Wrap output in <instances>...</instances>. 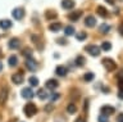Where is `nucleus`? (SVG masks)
<instances>
[{"instance_id": "1", "label": "nucleus", "mask_w": 123, "mask_h": 122, "mask_svg": "<svg viewBox=\"0 0 123 122\" xmlns=\"http://www.w3.org/2000/svg\"><path fill=\"white\" fill-rule=\"evenodd\" d=\"M23 113L26 114L27 117H32L37 113V107L33 104V103H27L23 108Z\"/></svg>"}, {"instance_id": "2", "label": "nucleus", "mask_w": 123, "mask_h": 122, "mask_svg": "<svg viewBox=\"0 0 123 122\" xmlns=\"http://www.w3.org/2000/svg\"><path fill=\"white\" fill-rule=\"evenodd\" d=\"M103 66L105 67V70L108 72H111V71H114L115 68H117V64H115V62L113 59H110V58H104L103 59Z\"/></svg>"}, {"instance_id": "3", "label": "nucleus", "mask_w": 123, "mask_h": 122, "mask_svg": "<svg viewBox=\"0 0 123 122\" xmlns=\"http://www.w3.org/2000/svg\"><path fill=\"white\" fill-rule=\"evenodd\" d=\"M100 50H101V49H100L98 45H88V46H86V51L92 57H99Z\"/></svg>"}, {"instance_id": "4", "label": "nucleus", "mask_w": 123, "mask_h": 122, "mask_svg": "<svg viewBox=\"0 0 123 122\" xmlns=\"http://www.w3.org/2000/svg\"><path fill=\"white\" fill-rule=\"evenodd\" d=\"M26 67L28 68V70H30L31 72H35V71H36V68H37V63H36V60L32 59V57L27 58V59H26Z\"/></svg>"}, {"instance_id": "5", "label": "nucleus", "mask_w": 123, "mask_h": 122, "mask_svg": "<svg viewBox=\"0 0 123 122\" xmlns=\"http://www.w3.org/2000/svg\"><path fill=\"white\" fill-rule=\"evenodd\" d=\"M21 95H22V98H25V99H32L35 96V94H33V91H32V87H25L22 91H21Z\"/></svg>"}, {"instance_id": "6", "label": "nucleus", "mask_w": 123, "mask_h": 122, "mask_svg": "<svg viewBox=\"0 0 123 122\" xmlns=\"http://www.w3.org/2000/svg\"><path fill=\"white\" fill-rule=\"evenodd\" d=\"M12 14H13V17L15 18V19L21 21L22 18L25 17V9H23V8H15V9H13Z\"/></svg>"}, {"instance_id": "7", "label": "nucleus", "mask_w": 123, "mask_h": 122, "mask_svg": "<svg viewBox=\"0 0 123 122\" xmlns=\"http://www.w3.org/2000/svg\"><path fill=\"white\" fill-rule=\"evenodd\" d=\"M45 86H46V89H49V90H54V89H56V87L59 86V82H58L56 80H54V78H50V80L46 81Z\"/></svg>"}, {"instance_id": "8", "label": "nucleus", "mask_w": 123, "mask_h": 122, "mask_svg": "<svg viewBox=\"0 0 123 122\" xmlns=\"http://www.w3.org/2000/svg\"><path fill=\"white\" fill-rule=\"evenodd\" d=\"M23 80H25V77H23V73H14V75H12V81H13L15 85L23 83Z\"/></svg>"}, {"instance_id": "9", "label": "nucleus", "mask_w": 123, "mask_h": 122, "mask_svg": "<svg viewBox=\"0 0 123 122\" xmlns=\"http://www.w3.org/2000/svg\"><path fill=\"white\" fill-rule=\"evenodd\" d=\"M6 99H8V89L6 87H3L0 90V104L4 105L6 103Z\"/></svg>"}, {"instance_id": "10", "label": "nucleus", "mask_w": 123, "mask_h": 122, "mask_svg": "<svg viewBox=\"0 0 123 122\" xmlns=\"http://www.w3.org/2000/svg\"><path fill=\"white\" fill-rule=\"evenodd\" d=\"M19 45H21V41H19L17 37H13V39L9 40V43H8V46H9V49H18Z\"/></svg>"}, {"instance_id": "11", "label": "nucleus", "mask_w": 123, "mask_h": 122, "mask_svg": "<svg viewBox=\"0 0 123 122\" xmlns=\"http://www.w3.org/2000/svg\"><path fill=\"white\" fill-rule=\"evenodd\" d=\"M115 112V108L111 105H103L101 107V113L103 114H106V116H110Z\"/></svg>"}, {"instance_id": "12", "label": "nucleus", "mask_w": 123, "mask_h": 122, "mask_svg": "<svg viewBox=\"0 0 123 122\" xmlns=\"http://www.w3.org/2000/svg\"><path fill=\"white\" fill-rule=\"evenodd\" d=\"M85 25H86L87 27H94L96 25V18L94 16H87L85 18Z\"/></svg>"}, {"instance_id": "13", "label": "nucleus", "mask_w": 123, "mask_h": 122, "mask_svg": "<svg viewBox=\"0 0 123 122\" xmlns=\"http://www.w3.org/2000/svg\"><path fill=\"white\" fill-rule=\"evenodd\" d=\"M74 6V1L73 0H62V8L63 9H72Z\"/></svg>"}, {"instance_id": "14", "label": "nucleus", "mask_w": 123, "mask_h": 122, "mask_svg": "<svg viewBox=\"0 0 123 122\" xmlns=\"http://www.w3.org/2000/svg\"><path fill=\"white\" fill-rule=\"evenodd\" d=\"M55 73H56V76H59V77H64V76L67 75V68L64 66H58L55 68Z\"/></svg>"}, {"instance_id": "15", "label": "nucleus", "mask_w": 123, "mask_h": 122, "mask_svg": "<svg viewBox=\"0 0 123 122\" xmlns=\"http://www.w3.org/2000/svg\"><path fill=\"white\" fill-rule=\"evenodd\" d=\"M49 30L51 32H59L62 30V23H59V22H55V23H51L49 26Z\"/></svg>"}, {"instance_id": "16", "label": "nucleus", "mask_w": 123, "mask_h": 122, "mask_svg": "<svg viewBox=\"0 0 123 122\" xmlns=\"http://www.w3.org/2000/svg\"><path fill=\"white\" fill-rule=\"evenodd\" d=\"M12 27V21L9 19H1L0 21V28L1 30H8Z\"/></svg>"}, {"instance_id": "17", "label": "nucleus", "mask_w": 123, "mask_h": 122, "mask_svg": "<svg viewBox=\"0 0 123 122\" xmlns=\"http://www.w3.org/2000/svg\"><path fill=\"white\" fill-rule=\"evenodd\" d=\"M81 16H82V12H81V10H76V12H73L71 16H69V19H71L72 22H77L80 19Z\"/></svg>"}, {"instance_id": "18", "label": "nucleus", "mask_w": 123, "mask_h": 122, "mask_svg": "<svg viewBox=\"0 0 123 122\" xmlns=\"http://www.w3.org/2000/svg\"><path fill=\"white\" fill-rule=\"evenodd\" d=\"M8 64H9V67H15L18 64V58L17 55H10L9 58H8Z\"/></svg>"}, {"instance_id": "19", "label": "nucleus", "mask_w": 123, "mask_h": 122, "mask_svg": "<svg viewBox=\"0 0 123 122\" xmlns=\"http://www.w3.org/2000/svg\"><path fill=\"white\" fill-rule=\"evenodd\" d=\"M111 30V27L109 25H106V23H103V25H100V27H99V31L101 32V33H108Z\"/></svg>"}, {"instance_id": "20", "label": "nucleus", "mask_w": 123, "mask_h": 122, "mask_svg": "<svg viewBox=\"0 0 123 122\" xmlns=\"http://www.w3.org/2000/svg\"><path fill=\"white\" fill-rule=\"evenodd\" d=\"M67 112H68L69 114H74V113L77 112V105L74 104V103H71V104H68V107H67Z\"/></svg>"}, {"instance_id": "21", "label": "nucleus", "mask_w": 123, "mask_h": 122, "mask_svg": "<svg viewBox=\"0 0 123 122\" xmlns=\"http://www.w3.org/2000/svg\"><path fill=\"white\" fill-rule=\"evenodd\" d=\"M96 12H98V14L100 17L105 18L108 16V10H106V8H104V6H98V10H96Z\"/></svg>"}, {"instance_id": "22", "label": "nucleus", "mask_w": 123, "mask_h": 122, "mask_svg": "<svg viewBox=\"0 0 123 122\" xmlns=\"http://www.w3.org/2000/svg\"><path fill=\"white\" fill-rule=\"evenodd\" d=\"M36 95H37V98H38V99H41V100H45V99L48 98V93H46L44 89H40V90L37 91V94H36Z\"/></svg>"}, {"instance_id": "23", "label": "nucleus", "mask_w": 123, "mask_h": 122, "mask_svg": "<svg viewBox=\"0 0 123 122\" xmlns=\"http://www.w3.org/2000/svg\"><path fill=\"white\" fill-rule=\"evenodd\" d=\"M28 82H30V86L31 87H36L38 85V78L35 77V76H31V77L28 78Z\"/></svg>"}, {"instance_id": "24", "label": "nucleus", "mask_w": 123, "mask_h": 122, "mask_svg": "<svg viewBox=\"0 0 123 122\" xmlns=\"http://www.w3.org/2000/svg\"><path fill=\"white\" fill-rule=\"evenodd\" d=\"M101 49L103 51H109L110 49H111V44L110 43H108V41H103V44H101Z\"/></svg>"}, {"instance_id": "25", "label": "nucleus", "mask_w": 123, "mask_h": 122, "mask_svg": "<svg viewBox=\"0 0 123 122\" xmlns=\"http://www.w3.org/2000/svg\"><path fill=\"white\" fill-rule=\"evenodd\" d=\"M64 33L67 36H71V35H73V33H74V27H73V26H67V27L64 28Z\"/></svg>"}, {"instance_id": "26", "label": "nucleus", "mask_w": 123, "mask_h": 122, "mask_svg": "<svg viewBox=\"0 0 123 122\" xmlns=\"http://www.w3.org/2000/svg\"><path fill=\"white\" fill-rule=\"evenodd\" d=\"M94 77H95V75L92 73V72H87V73H85L83 80H85L86 82H91L92 80H94Z\"/></svg>"}, {"instance_id": "27", "label": "nucleus", "mask_w": 123, "mask_h": 122, "mask_svg": "<svg viewBox=\"0 0 123 122\" xmlns=\"http://www.w3.org/2000/svg\"><path fill=\"white\" fill-rule=\"evenodd\" d=\"M60 98V94L59 93H51L49 95V99H50V103H54L55 100H58V99Z\"/></svg>"}, {"instance_id": "28", "label": "nucleus", "mask_w": 123, "mask_h": 122, "mask_svg": "<svg viewBox=\"0 0 123 122\" xmlns=\"http://www.w3.org/2000/svg\"><path fill=\"white\" fill-rule=\"evenodd\" d=\"M85 64V58L82 55H78L76 58V66H78V67H81V66H83Z\"/></svg>"}, {"instance_id": "29", "label": "nucleus", "mask_w": 123, "mask_h": 122, "mask_svg": "<svg viewBox=\"0 0 123 122\" xmlns=\"http://www.w3.org/2000/svg\"><path fill=\"white\" fill-rule=\"evenodd\" d=\"M76 37H77V40H78V41H83L87 37V33L86 32H80V33H77Z\"/></svg>"}, {"instance_id": "30", "label": "nucleus", "mask_w": 123, "mask_h": 122, "mask_svg": "<svg viewBox=\"0 0 123 122\" xmlns=\"http://www.w3.org/2000/svg\"><path fill=\"white\" fill-rule=\"evenodd\" d=\"M98 121H99V122H109V118H108L106 114H103V113H101V114L99 116Z\"/></svg>"}, {"instance_id": "31", "label": "nucleus", "mask_w": 123, "mask_h": 122, "mask_svg": "<svg viewBox=\"0 0 123 122\" xmlns=\"http://www.w3.org/2000/svg\"><path fill=\"white\" fill-rule=\"evenodd\" d=\"M46 18H48V19H50V18H56V13L55 12H50V10H48V12H46Z\"/></svg>"}, {"instance_id": "32", "label": "nucleus", "mask_w": 123, "mask_h": 122, "mask_svg": "<svg viewBox=\"0 0 123 122\" xmlns=\"http://www.w3.org/2000/svg\"><path fill=\"white\" fill-rule=\"evenodd\" d=\"M23 55L27 57V58H30V57H32V51H31L30 49H25V51H23Z\"/></svg>"}, {"instance_id": "33", "label": "nucleus", "mask_w": 123, "mask_h": 122, "mask_svg": "<svg viewBox=\"0 0 123 122\" xmlns=\"http://www.w3.org/2000/svg\"><path fill=\"white\" fill-rule=\"evenodd\" d=\"M45 110H46V112H50V110H53V105H51V103L45 107Z\"/></svg>"}, {"instance_id": "34", "label": "nucleus", "mask_w": 123, "mask_h": 122, "mask_svg": "<svg viewBox=\"0 0 123 122\" xmlns=\"http://www.w3.org/2000/svg\"><path fill=\"white\" fill-rule=\"evenodd\" d=\"M117 122H123V113H121V114L117 117Z\"/></svg>"}, {"instance_id": "35", "label": "nucleus", "mask_w": 123, "mask_h": 122, "mask_svg": "<svg viewBox=\"0 0 123 122\" xmlns=\"http://www.w3.org/2000/svg\"><path fill=\"white\" fill-rule=\"evenodd\" d=\"M58 44H63V45H65V44H67V41H65V39H58Z\"/></svg>"}, {"instance_id": "36", "label": "nucleus", "mask_w": 123, "mask_h": 122, "mask_svg": "<svg viewBox=\"0 0 123 122\" xmlns=\"http://www.w3.org/2000/svg\"><path fill=\"white\" fill-rule=\"evenodd\" d=\"M118 98H119V99H123V90H122V89L119 90V93H118Z\"/></svg>"}, {"instance_id": "37", "label": "nucleus", "mask_w": 123, "mask_h": 122, "mask_svg": "<svg viewBox=\"0 0 123 122\" xmlns=\"http://www.w3.org/2000/svg\"><path fill=\"white\" fill-rule=\"evenodd\" d=\"M119 33H121V35H123V23L119 25Z\"/></svg>"}, {"instance_id": "38", "label": "nucleus", "mask_w": 123, "mask_h": 122, "mask_svg": "<svg viewBox=\"0 0 123 122\" xmlns=\"http://www.w3.org/2000/svg\"><path fill=\"white\" fill-rule=\"evenodd\" d=\"M119 87L123 89V78H119Z\"/></svg>"}, {"instance_id": "39", "label": "nucleus", "mask_w": 123, "mask_h": 122, "mask_svg": "<svg viewBox=\"0 0 123 122\" xmlns=\"http://www.w3.org/2000/svg\"><path fill=\"white\" fill-rule=\"evenodd\" d=\"M74 122H85V118H82V117H80V118H77V120H76Z\"/></svg>"}, {"instance_id": "40", "label": "nucleus", "mask_w": 123, "mask_h": 122, "mask_svg": "<svg viewBox=\"0 0 123 122\" xmlns=\"http://www.w3.org/2000/svg\"><path fill=\"white\" fill-rule=\"evenodd\" d=\"M105 1H106V3H109V4H111V5L114 4V0H105Z\"/></svg>"}, {"instance_id": "41", "label": "nucleus", "mask_w": 123, "mask_h": 122, "mask_svg": "<svg viewBox=\"0 0 123 122\" xmlns=\"http://www.w3.org/2000/svg\"><path fill=\"white\" fill-rule=\"evenodd\" d=\"M3 70V64H1V62H0V71Z\"/></svg>"}]
</instances>
